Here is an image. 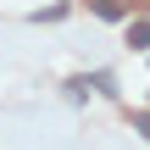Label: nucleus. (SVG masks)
Instances as JSON below:
<instances>
[{
	"mask_svg": "<svg viewBox=\"0 0 150 150\" xmlns=\"http://www.w3.org/2000/svg\"><path fill=\"white\" fill-rule=\"evenodd\" d=\"M134 128H139V134H150V111H139V117H134Z\"/></svg>",
	"mask_w": 150,
	"mask_h": 150,
	"instance_id": "nucleus-3",
	"label": "nucleus"
},
{
	"mask_svg": "<svg viewBox=\"0 0 150 150\" xmlns=\"http://www.w3.org/2000/svg\"><path fill=\"white\" fill-rule=\"evenodd\" d=\"M128 45L134 50H150V17H134L128 22Z\"/></svg>",
	"mask_w": 150,
	"mask_h": 150,
	"instance_id": "nucleus-1",
	"label": "nucleus"
},
{
	"mask_svg": "<svg viewBox=\"0 0 150 150\" xmlns=\"http://www.w3.org/2000/svg\"><path fill=\"white\" fill-rule=\"evenodd\" d=\"M95 11H100L106 22H117V17H122V0H95Z\"/></svg>",
	"mask_w": 150,
	"mask_h": 150,
	"instance_id": "nucleus-2",
	"label": "nucleus"
}]
</instances>
